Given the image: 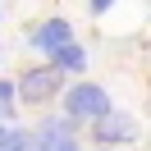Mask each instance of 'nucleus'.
Wrapping results in <instances>:
<instances>
[{
    "instance_id": "1a4fd4ad",
    "label": "nucleus",
    "mask_w": 151,
    "mask_h": 151,
    "mask_svg": "<svg viewBox=\"0 0 151 151\" xmlns=\"http://www.w3.org/2000/svg\"><path fill=\"white\" fill-rule=\"evenodd\" d=\"M87 5H92V14H110L114 9V0H87Z\"/></svg>"
},
{
    "instance_id": "0eeeda50",
    "label": "nucleus",
    "mask_w": 151,
    "mask_h": 151,
    "mask_svg": "<svg viewBox=\"0 0 151 151\" xmlns=\"http://www.w3.org/2000/svg\"><path fill=\"white\" fill-rule=\"evenodd\" d=\"M37 151H83V147H78V137H60V142H50V147H37Z\"/></svg>"
},
{
    "instance_id": "7ed1b4c3",
    "label": "nucleus",
    "mask_w": 151,
    "mask_h": 151,
    "mask_svg": "<svg viewBox=\"0 0 151 151\" xmlns=\"http://www.w3.org/2000/svg\"><path fill=\"white\" fill-rule=\"evenodd\" d=\"M92 137L101 147H128V142H137V119L110 105L101 119H92Z\"/></svg>"
},
{
    "instance_id": "6e6552de",
    "label": "nucleus",
    "mask_w": 151,
    "mask_h": 151,
    "mask_svg": "<svg viewBox=\"0 0 151 151\" xmlns=\"http://www.w3.org/2000/svg\"><path fill=\"white\" fill-rule=\"evenodd\" d=\"M14 96H19V87L9 78H0V105H14Z\"/></svg>"
},
{
    "instance_id": "9d476101",
    "label": "nucleus",
    "mask_w": 151,
    "mask_h": 151,
    "mask_svg": "<svg viewBox=\"0 0 151 151\" xmlns=\"http://www.w3.org/2000/svg\"><path fill=\"white\" fill-rule=\"evenodd\" d=\"M0 137H5V119H0Z\"/></svg>"
},
{
    "instance_id": "f257e3e1",
    "label": "nucleus",
    "mask_w": 151,
    "mask_h": 151,
    "mask_svg": "<svg viewBox=\"0 0 151 151\" xmlns=\"http://www.w3.org/2000/svg\"><path fill=\"white\" fill-rule=\"evenodd\" d=\"M110 92H105L101 83H73V87H64V114L73 124H92V119H101L105 110H110Z\"/></svg>"
},
{
    "instance_id": "423d86ee",
    "label": "nucleus",
    "mask_w": 151,
    "mask_h": 151,
    "mask_svg": "<svg viewBox=\"0 0 151 151\" xmlns=\"http://www.w3.org/2000/svg\"><path fill=\"white\" fill-rule=\"evenodd\" d=\"M0 151H37V133H28V128H5Z\"/></svg>"
},
{
    "instance_id": "f03ea898",
    "label": "nucleus",
    "mask_w": 151,
    "mask_h": 151,
    "mask_svg": "<svg viewBox=\"0 0 151 151\" xmlns=\"http://www.w3.org/2000/svg\"><path fill=\"white\" fill-rule=\"evenodd\" d=\"M64 78L69 73H60L55 64H37V69H23V73L14 78V87H19L23 105H41V101H50V96L64 87Z\"/></svg>"
},
{
    "instance_id": "39448f33",
    "label": "nucleus",
    "mask_w": 151,
    "mask_h": 151,
    "mask_svg": "<svg viewBox=\"0 0 151 151\" xmlns=\"http://www.w3.org/2000/svg\"><path fill=\"white\" fill-rule=\"evenodd\" d=\"M50 64H55L60 73H83V69H87V50L78 46V41H64V46L50 55Z\"/></svg>"
},
{
    "instance_id": "20e7f679",
    "label": "nucleus",
    "mask_w": 151,
    "mask_h": 151,
    "mask_svg": "<svg viewBox=\"0 0 151 151\" xmlns=\"http://www.w3.org/2000/svg\"><path fill=\"white\" fill-rule=\"evenodd\" d=\"M64 41H73V23L60 19V14H55V19H41L37 28L28 32V46H32V50H41V55H55Z\"/></svg>"
}]
</instances>
